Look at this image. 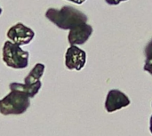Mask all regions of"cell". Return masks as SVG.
<instances>
[{
	"label": "cell",
	"mask_w": 152,
	"mask_h": 136,
	"mask_svg": "<svg viewBox=\"0 0 152 136\" xmlns=\"http://www.w3.org/2000/svg\"><path fill=\"white\" fill-rule=\"evenodd\" d=\"M45 17L61 29H72L73 28L86 23L87 16L78 9L64 5L61 9L49 8L45 12Z\"/></svg>",
	"instance_id": "obj_1"
},
{
	"label": "cell",
	"mask_w": 152,
	"mask_h": 136,
	"mask_svg": "<svg viewBox=\"0 0 152 136\" xmlns=\"http://www.w3.org/2000/svg\"><path fill=\"white\" fill-rule=\"evenodd\" d=\"M30 98L20 91H11L1 100L0 113L7 115H20L30 106Z\"/></svg>",
	"instance_id": "obj_2"
},
{
	"label": "cell",
	"mask_w": 152,
	"mask_h": 136,
	"mask_svg": "<svg viewBox=\"0 0 152 136\" xmlns=\"http://www.w3.org/2000/svg\"><path fill=\"white\" fill-rule=\"evenodd\" d=\"M2 55L5 65L14 69H22L28 65L29 53L11 41H6L4 44Z\"/></svg>",
	"instance_id": "obj_3"
},
{
	"label": "cell",
	"mask_w": 152,
	"mask_h": 136,
	"mask_svg": "<svg viewBox=\"0 0 152 136\" xmlns=\"http://www.w3.org/2000/svg\"><path fill=\"white\" fill-rule=\"evenodd\" d=\"M6 36L12 43L20 46L29 44L35 37V32L24 24L18 22L8 29Z\"/></svg>",
	"instance_id": "obj_4"
},
{
	"label": "cell",
	"mask_w": 152,
	"mask_h": 136,
	"mask_svg": "<svg viewBox=\"0 0 152 136\" xmlns=\"http://www.w3.org/2000/svg\"><path fill=\"white\" fill-rule=\"evenodd\" d=\"M86 62V53L77 45H70L65 53V66L70 70H81Z\"/></svg>",
	"instance_id": "obj_5"
},
{
	"label": "cell",
	"mask_w": 152,
	"mask_h": 136,
	"mask_svg": "<svg viewBox=\"0 0 152 136\" xmlns=\"http://www.w3.org/2000/svg\"><path fill=\"white\" fill-rule=\"evenodd\" d=\"M131 101L128 96L123 92L118 89H112L109 91L106 101H105V110L109 113L115 112L123 108L130 105Z\"/></svg>",
	"instance_id": "obj_6"
},
{
	"label": "cell",
	"mask_w": 152,
	"mask_h": 136,
	"mask_svg": "<svg viewBox=\"0 0 152 136\" xmlns=\"http://www.w3.org/2000/svg\"><path fill=\"white\" fill-rule=\"evenodd\" d=\"M93 27L87 23L78 25L69 30L68 41L70 45H84L93 34Z\"/></svg>",
	"instance_id": "obj_7"
},
{
	"label": "cell",
	"mask_w": 152,
	"mask_h": 136,
	"mask_svg": "<svg viewBox=\"0 0 152 136\" xmlns=\"http://www.w3.org/2000/svg\"><path fill=\"white\" fill-rule=\"evenodd\" d=\"M42 87V82H38L37 84H34V85H30V86H28V85H25V84H20V83H11L10 86H9V88L11 91H20V92H22L24 94H26L29 98H33L35 97L39 90L41 89Z\"/></svg>",
	"instance_id": "obj_8"
},
{
	"label": "cell",
	"mask_w": 152,
	"mask_h": 136,
	"mask_svg": "<svg viewBox=\"0 0 152 136\" xmlns=\"http://www.w3.org/2000/svg\"><path fill=\"white\" fill-rule=\"evenodd\" d=\"M45 66L43 63H37L33 67L31 71L28 73V75L24 79L25 85L30 86L40 82V78L43 77L45 73Z\"/></svg>",
	"instance_id": "obj_9"
},
{
	"label": "cell",
	"mask_w": 152,
	"mask_h": 136,
	"mask_svg": "<svg viewBox=\"0 0 152 136\" xmlns=\"http://www.w3.org/2000/svg\"><path fill=\"white\" fill-rule=\"evenodd\" d=\"M144 52H145L146 59H145L143 69H144V71L149 72L152 76V38L147 44Z\"/></svg>",
	"instance_id": "obj_10"
},
{
	"label": "cell",
	"mask_w": 152,
	"mask_h": 136,
	"mask_svg": "<svg viewBox=\"0 0 152 136\" xmlns=\"http://www.w3.org/2000/svg\"><path fill=\"white\" fill-rule=\"evenodd\" d=\"M124 1H127V0H105V2L110 5H118Z\"/></svg>",
	"instance_id": "obj_11"
},
{
	"label": "cell",
	"mask_w": 152,
	"mask_h": 136,
	"mask_svg": "<svg viewBox=\"0 0 152 136\" xmlns=\"http://www.w3.org/2000/svg\"><path fill=\"white\" fill-rule=\"evenodd\" d=\"M68 1L73 2V3L77 4H83L84 2H86V0H68Z\"/></svg>",
	"instance_id": "obj_12"
},
{
	"label": "cell",
	"mask_w": 152,
	"mask_h": 136,
	"mask_svg": "<svg viewBox=\"0 0 152 136\" xmlns=\"http://www.w3.org/2000/svg\"><path fill=\"white\" fill-rule=\"evenodd\" d=\"M150 131L152 135V115L151 116V118H150Z\"/></svg>",
	"instance_id": "obj_13"
},
{
	"label": "cell",
	"mask_w": 152,
	"mask_h": 136,
	"mask_svg": "<svg viewBox=\"0 0 152 136\" xmlns=\"http://www.w3.org/2000/svg\"><path fill=\"white\" fill-rule=\"evenodd\" d=\"M2 12H3V10H2V8H1V6H0V15L2 14Z\"/></svg>",
	"instance_id": "obj_14"
},
{
	"label": "cell",
	"mask_w": 152,
	"mask_h": 136,
	"mask_svg": "<svg viewBox=\"0 0 152 136\" xmlns=\"http://www.w3.org/2000/svg\"><path fill=\"white\" fill-rule=\"evenodd\" d=\"M0 104H1V101H0Z\"/></svg>",
	"instance_id": "obj_15"
},
{
	"label": "cell",
	"mask_w": 152,
	"mask_h": 136,
	"mask_svg": "<svg viewBox=\"0 0 152 136\" xmlns=\"http://www.w3.org/2000/svg\"><path fill=\"white\" fill-rule=\"evenodd\" d=\"M151 107H152V103H151Z\"/></svg>",
	"instance_id": "obj_16"
}]
</instances>
